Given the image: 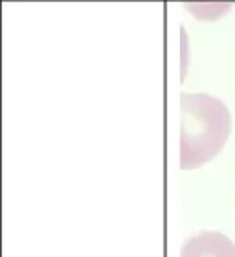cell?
Listing matches in <instances>:
<instances>
[{
	"label": "cell",
	"mask_w": 235,
	"mask_h": 257,
	"mask_svg": "<svg viewBox=\"0 0 235 257\" xmlns=\"http://www.w3.org/2000/svg\"><path fill=\"white\" fill-rule=\"evenodd\" d=\"M231 131V116L224 103L208 94L180 96V167L195 169L211 160Z\"/></svg>",
	"instance_id": "6da1fadb"
},
{
	"label": "cell",
	"mask_w": 235,
	"mask_h": 257,
	"mask_svg": "<svg viewBox=\"0 0 235 257\" xmlns=\"http://www.w3.org/2000/svg\"><path fill=\"white\" fill-rule=\"evenodd\" d=\"M180 257H235V244L220 231H200L184 242Z\"/></svg>",
	"instance_id": "7a4b0ae2"
}]
</instances>
